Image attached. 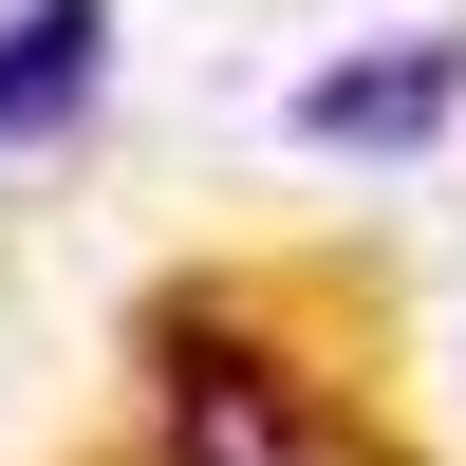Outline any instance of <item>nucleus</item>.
Segmentation results:
<instances>
[{"mask_svg":"<svg viewBox=\"0 0 466 466\" xmlns=\"http://www.w3.org/2000/svg\"><path fill=\"white\" fill-rule=\"evenodd\" d=\"M112 94V0H19L0 19V149H56Z\"/></svg>","mask_w":466,"mask_h":466,"instance_id":"3","label":"nucleus"},{"mask_svg":"<svg viewBox=\"0 0 466 466\" xmlns=\"http://www.w3.org/2000/svg\"><path fill=\"white\" fill-rule=\"evenodd\" d=\"M149 410H168V466H355L336 410L299 392L243 318H168L149 336Z\"/></svg>","mask_w":466,"mask_h":466,"instance_id":"1","label":"nucleus"},{"mask_svg":"<svg viewBox=\"0 0 466 466\" xmlns=\"http://www.w3.org/2000/svg\"><path fill=\"white\" fill-rule=\"evenodd\" d=\"M448 112H466V37H373V56H318V75H299L280 131H299V149H373V168H392V149H430Z\"/></svg>","mask_w":466,"mask_h":466,"instance_id":"2","label":"nucleus"}]
</instances>
